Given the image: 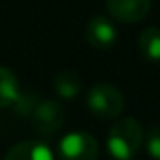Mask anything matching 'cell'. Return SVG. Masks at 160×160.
I'll return each instance as SVG.
<instances>
[{"label": "cell", "instance_id": "8", "mask_svg": "<svg viewBox=\"0 0 160 160\" xmlns=\"http://www.w3.org/2000/svg\"><path fill=\"white\" fill-rule=\"evenodd\" d=\"M19 94L21 91H19V81L15 73L6 66H0V108L13 106Z\"/></svg>", "mask_w": 160, "mask_h": 160}, {"label": "cell", "instance_id": "6", "mask_svg": "<svg viewBox=\"0 0 160 160\" xmlns=\"http://www.w3.org/2000/svg\"><path fill=\"white\" fill-rule=\"evenodd\" d=\"M85 36L94 49H109L117 42V28L109 19L98 15L89 19L85 27Z\"/></svg>", "mask_w": 160, "mask_h": 160}, {"label": "cell", "instance_id": "11", "mask_svg": "<svg viewBox=\"0 0 160 160\" xmlns=\"http://www.w3.org/2000/svg\"><path fill=\"white\" fill-rule=\"evenodd\" d=\"M145 145H147V151L152 158L160 160V126H152L147 136H145Z\"/></svg>", "mask_w": 160, "mask_h": 160}, {"label": "cell", "instance_id": "7", "mask_svg": "<svg viewBox=\"0 0 160 160\" xmlns=\"http://www.w3.org/2000/svg\"><path fill=\"white\" fill-rule=\"evenodd\" d=\"M4 160H55V158L47 145L40 141H21L6 152Z\"/></svg>", "mask_w": 160, "mask_h": 160}, {"label": "cell", "instance_id": "5", "mask_svg": "<svg viewBox=\"0 0 160 160\" xmlns=\"http://www.w3.org/2000/svg\"><path fill=\"white\" fill-rule=\"evenodd\" d=\"M106 10L111 19L132 25L145 19L151 10V0H106Z\"/></svg>", "mask_w": 160, "mask_h": 160}, {"label": "cell", "instance_id": "10", "mask_svg": "<svg viewBox=\"0 0 160 160\" xmlns=\"http://www.w3.org/2000/svg\"><path fill=\"white\" fill-rule=\"evenodd\" d=\"M138 49L149 62H160V28H145L138 38Z\"/></svg>", "mask_w": 160, "mask_h": 160}, {"label": "cell", "instance_id": "1", "mask_svg": "<svg viewBox=\"0 0 160 160\" xmlns=\"http://www.w3.org/2000/svg\"><path fill=\"white\" fill-rule=\"evenodd\" d=\"M143 138L145 136H143L141 124L136 119L132 117L119 119L111 124L108 132V139H106L108 151L117 160H130L139 151Z\"/></svg>", "mask_w": 160, "mask_h": 160}, {"label": "cell", "instance_id": "9", "mask_svg": "<svg viewBox=\"0 0 160 160\" xmlns=\"http://www.w3.org/2000/svg\"><path fill=\"white\" fill-rule=\"evenodd\" d=\"M53 89L60 98L70 100V98L77 96L79 91H81V79H79V75L75 72H72V70H62L53 79Z\"/></svg>", "mask_w": 160, "mask_h": 160}, {"label": "cell", "instance_id": "12", "mask_svg": "<svg viewBox=\"0 0 160 160\" xmlns=\"http://www.w3.org/2000/svg\"><path fill=\"white\" fill-rule=\"evenodd\" d=\"M36 104H38V98H36L34 94H19V98L15 100L13 106H15V111H17L19 115L27 117V115H30V113L34 111Z\"/></svg>", "mask_w": 160, "mask_h": 160}, {"label": "cell", "instance_id": "2", "mask_svg": "<svg viewBox=\"0 0 160 160\" xmlns=\"http://www.w3.org/2000/svg\"><path fill=\"white\" fill-rule=\"evenodd\" d=\"M87 106L100 119H115L124 108V98L113 85L98 83L87 92Z\"/></svg>", "mask_w": 160, "mask_h": 160}, {"label": "cell", "instance_id": "4", "mask_svg": "<svg viewBox=\"0 0 160 160\" xmlns=\"http://www.w3.org/2000/svg\"><path fill=\"white\" fill-rule=\"evenodd\" d=\"M30 121H32L34 130L40 136H51L62 128V124L66 121V111L58 102L43 100V102L36 104L34 111L30 113Z\"/></svg>", "mask_w": 160, "mask_h": 160}, {"label": "cell", "instance_id": "3", "mask_svg": "<svg viewBox=\"0 0 160 160\" xmlns=\"http://www.w3.org/2000/svg\"><path fill=\"white\" fill-rule=\"evenodd\" d=\"M58 158L60 160H96L98 141L85 132L66 134L58 141Z\"/></svg>", "mask_w": 160, "mask_h": 160}]
</instances>
